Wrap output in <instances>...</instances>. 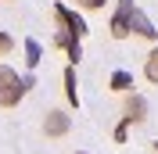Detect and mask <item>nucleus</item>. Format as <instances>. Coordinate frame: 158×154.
<instances>
[{
	"label": "nucleus",
	"mask_w": 158,
	"mask_h": 154,
	"mask_svg": "<svg viewBox=\"0 0 158 154\" xmlns=\"http://www.w3.org/2000/svg\"><path fill=\"white\" fill-rule=\"evenodd\" d=\"M54 14H58V22H61V29H65V32H72L76 39H79V36H86V22L79 18L76 11H69L65 4H58V7H54Z\"/></svg>",
	"instance_id": "obj_3"
},
{
	"label": "nucleus",
	"mask_w": 158,
	"mask_h": 154,
	"mask_svg": "<svg viewBox=\"0 0 158 154\" xmlns=\"http://www.w3.org/2000/svg\"><path fill=\"white\" fill-rule=\"evenodd\" d=\"M25 93H29L25 79H18V72L11 65H0V107H15Z\"/></svg>",
	"instance_id": "obj_1"
},
{
	"label": "nucleus",
	"mask_w": 158,
	"mask_h": 154,
	"mask_svg": "<svg viewBox=\"0 0 158 154\" xmlns=\"http://www.w3.org/2000/svg\"><path fill=\"white\" fill-rule=\"evenodd\" d=\"M76 4H79V7H86V11H101L108 0H76Z\"/></svg>",
	"instance_id": "obj_13"
},
{
	"label": "nucleus",
	"mask_w": 158,
	"mask_h": 154,
	"mask_svg": "<svg viewBox=\"0 0 158 154\" xmlns=\"http://www.w3.org/2000/svg\"><path fill=\"white\" fill-rule=\"evenodd\" d=\"M11 50H15V39H11L7 32H0V58H4V54H11Z\"/></svg>",
	"instance_id": "obj_12"
},
{
	"label": "nucleus",
	"mask_w": 158,
	"mask_h": 154,
	"mask_svg": "<svg viewBox=\"0 0 158 154\" xmlns=\"http://www.w3.org/2000/svg\"><path fill=\"white\" fill-rule=\"evenodd\" d=\"M155 151H158V144H155Z\"/></svg>",
	"instance_id": "obj_14"
},
{
	"label": "nucleus",
	"mask_w": 158,
	"mask_h": 154,
	"mask_svg": "<svg viewBox=\"0 0 158 154\" xmlns=\"http://www.w3.org/2000/svg\"><path fill=\"white\" fill-rule=\"evenodd\" d=\"M144 118H148V100L140 93H129L126 97V125L129 122H144Z\"/></svg>",
	"instance_id": "obj_5"
},
{
	"label": "nucleus",
	"mask_w": 158,
	"mask_h": 154,
	"mask_svg": "<svg viewBox=\"0 0 158 154\" xmlns=\"http://www.w3.org/2000/svg\"><path fill=\"white\" fill-rule=\"evenodd\" d=\"M25 54H29V58H25L29 65H40V58H43V50H40L36 39H25Z\"/></svg>",
	"instance_id": "obj_11"
},
{
	"label": "nucleus",
	"mask_w": 158,
	"mask_h": 154,
	"mask_svg": "<svg viewBox=\"0 0 158 154\" xmlns=\"http://www.w3.org/2000/svg\"><path fill=\"white\" fill-rule=\"evenodd\" d=\"M144 75L151 79V83H158V47L148 54V65H144Z\"/></svg>",
	"instance_id": "obj_10"
},
{
	"label": "nucleus",
	"mask_w": 158,
	"mask_h": 154,
	"mask_svg": "<svg viewBox=\"0 0 158 154\" xmlns=\"http://www.w3.org/2000/svg\"><path fill=\"white\" fill-rule=\"evenodd\" d=\"M133 0H118V11H115V18H111V36L115 39H126L129 32H133V25H129V18H133Z\"/></svg>",
	"instance_id": "obj_2"
},
{
	"label": "nucleus",
	"mask_w": 158,
	"mask_h": 154,
	"mask_svg": "<svg viewBox=\"0 0 158 154\" xmlns=\"http://www.w3.org/2000/svg\"><path fill=\"white\" fill-rule=\"evenodd\" d=\"M65 93H69L72 104H79V93H76V68H65Z\"/></svg>",
	"instance_id": "obj_9"
},
{
	"label": "nucleus",
	"mask_w": 158,
	"mask_h": 154,
	"mask_svg": "<svg viewBox=\"0 0 158 154\" xmlns=\"http://www.w3.org/2000/svg\"><path fill=\"white\" fill-rule=\"evenodd\" d=\"M111 90L129 93V90H133V75H129V72H115V75H111Z\"/></svg>",
	"instance_id": "obj_8"
},
{
	"label": "nucleus",
	"mask_w": 158,
	"mask_h": 154,
	"mask_svg": "<svg viewBox=\"0 0 158 154\" xmlns=\"http://www.w3.org/2000/svg\"><path fill=\"white\" fill-rule=\"evenodd\" d=\"M79 154H83V151H79Z\"/></svg>",
	"instance_id": "obj_15"
},
{
	"label": "nucleus",
	"mask_w": 158,
	"mask_h": 154,
	"mask_svg": "<svg viewBox=\"0 0 158 154\" xmlns=\"http://www.w3.org/2000/svg\"><path fill=\"white\" fill-rule=\"evenodd\" d=\"M69 115H65V111H47V118H43V133L47 136H65L69 133Z\"/></svg>",
	"instance_id": "obj_4"
},
{
	"label": "nucleus",
	"mask_w": 158,
	"mask_h": 154,
	"mask_svg": "<svg viewBox=\"0 0 158 154\" xmlns=\"http://www.w3.org/2000/svg\"><path fill=\"white\" fill-rule=\"evenodd\" d=\"M129 25H133V32H137V36H144V39H155L158 36V29H155V25H151V18H148V14H144V11H133V18H129Z\"/></svg>",
	"instance_id": "obj_6"
},
{
	"label": "nucleus",
	"mask_w": 158,
	"mask_h": 154,
	"mask_svg": "<svg viewBox=\"0 0 158 154\" xmlns=\"http://www.w3.org/2000/svg\"><path fill=\"white\" fill-rule=\"evenodd\" d=\"M54 43H58L61 50H69V61H79V58H83V47H79V39L72 36V32L58 29V36H54Z\"/></svg>",
	"instance_id": "obj_7"
}]
</instances>
